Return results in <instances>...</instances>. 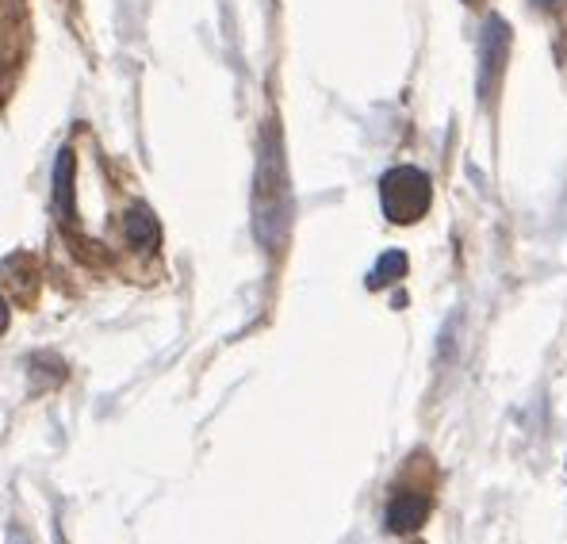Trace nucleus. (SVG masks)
Listing matches in <instances>:
<instances>
[{
  "instance_id": "11",
  "label": "nucleus",
  "mask_w": 567,
  "mask_h": 544,
  "mask_svg": "<svg viewBox=\"0 0 567 544\" xmlns=\"http://www.w3.org/2000/svg\"><path fill=\"white\" fill-rule=\"evenodd\" d=\"M537 4H556V0H537Z\"/></svg>"
},
{
  "instance_id": "1",
  "label": "nucleus",
  "mask_w": 567,
  "mask_h": 544,
  "mask_svg": "<svg viewBox=\"0 0 567 544\" xmlns=\"http://www.w3.org/2000/svg\"><path fill=\"white\" fill-rule=\"evenodd\" d=\"M292 227V184H287L281 123H269L261 135L258 173H253V230L265 250H281Z\"/></svg>"
},
{
  "instance_id": "6",
  "label": "nucleus",
  "mask_w": 567,
  "mask_h": 544,
  "mask_svg": "<svg viewBox=\"0 0 567 544\" xmlns=\"http://www.w3.org/2000/svg\"><path fill=\"white\" fill-rule=\"evenodd\" d=\"M123 238H127V246L131 250H138V253H146V250H154L158 246V215L150 212L146 204H135L127 215H123Z\"/></svg>"
},
{
  "instance_id": "9",
  "label": "nucleus",
  "mask_w": 567,
  "mask_h": 544,
  "mask_svg": "<svg viewBox=\"0 0 567 544\" xmlns=\"http://www.w3.org/2000/svg\"><path fill=\"white\" fill-rule=\"evenodd\" d=\"M8 544H31L20 530H8Z\"/></svg>"
},
{
  "instance_id": "7",
  "label": "nucleus",
  "mask_w": 567,
  "mask_h": 544,
  "mask_svg": "<svg viewBox=\"0 0 567 544\" xmlns=\"http://www.w3.org/2000/svg\"><path fill=\"white\" fill-rule=\"evenodd\" d=\"M402 272H407V258H402L399 250L384 253V258H379V265H376V272H372V276H368V287H384V284H392V280H399Z\"/></svg>"
},
{
  "instance_id": "5",
  "label": "nucleus",
  "mask_w": 567,
  "mask_h": 544,
  "mask_svg": "<svg viewBox=\"0 0 567 544\" xmlns=\"http://www.w3.org/2000/svg\"><path fill=\"white\" fill-rule=\"evenodd\" d=\"M73 177H77V161L73 150H58V161H54V212H58V223L73 227L77 223V192H73Z\"/></svg>"
},
{
  "instance_id": "12",
  "label": "nucleus",
  "mask_w": 567,
  "mask_h": 544,
  "mask_svg": "<svg viewBox=\"0 0 567 544\" xmlns=\"http://www.w3.org/2000/svg\"><path fill=\"white\" fill-rule=\"evenodd\" d=\"M415 544H422V541H415Z\"/></svg>"
},
{
  "instance_id": "2",
  "label": "nucleus",
  "mask_w": 567,
  "mask_h": 544,
  "mask_svg": "<svg viewBox=\"0 0 567 544\" xmlns=\"http://www.w3.org/2000/svg\"><path fill=\"white\" fill-rule=\"evenodd\" d=\"M438 502V472H433L430 456H410L407 472L395 479L392 495H387L384 525L387 533H418L426 525V518L433 514Z\"/></svg>"
},
{
  "instance_id": "3",
  "label": "nucleus",
  "mask_w": 567,
  "mask_h": 544,
  "mask_svg": "<svg viewBox=\"0 0 567 544\" xmlns=\"http://www.w3.org/2000/svg\"><path fill=\"white\" fill-rule=\"evenodd\" d=\"M430 204H433V184L422 169L395 166L379 181V207H384L387 223H395V227H415L418 219H426Z\"/></svg>"
},
{
  "instance_id": "10",
  "label": "nucleus",
  "mask_w": 567,
  "mask_h": 544,
  "mask_svg": "<svg viewBox=\"0 0 567 544\" xmlns=\"http://www.w3.org/2000/svg\"><path fill=\"white\" fill-rule=\"evenodd\" d=\"M464 4H484V0H464Z\"/></svg>"
},
{
  "instance_id": "4",
  "label": "nucleus",
  "mask_w": 567,
  "mask_h": 544,
  "mask_svg": "<svg viewBox=\"0 0 567 544\" xmlns=\"http://www.w3.org/2000/svg\"><path fill=\"white\" fill-rule=\"evenodd\" d=\"M507 54H510V27L502 15H491L484 23V38H479V92H484V100H495V92H499Z\"/></svg>"
},
{
  "instance_id": "8",
  "label": "nucleus",
  "mask_w": 567,
  "mask_h": 544,
  "mask_svg": "<svg viewBox=\"0 0 567 544\" xmlns=\"http://www.w3.org/2000/svg\"><path fill=\"white\" fill-rule=\"evenodd\" d=\"M8 322H12V315H8V303H4V295H0V333L8 330Z\"/></svg>"
}]
</instances>
